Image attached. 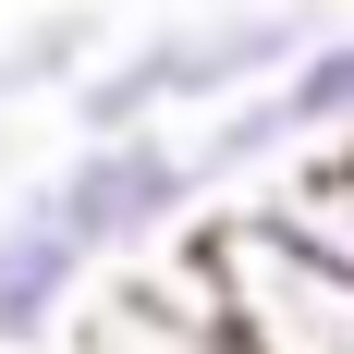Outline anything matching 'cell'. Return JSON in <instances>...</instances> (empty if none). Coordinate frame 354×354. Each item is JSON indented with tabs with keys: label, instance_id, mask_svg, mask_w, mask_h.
Returning <instances> with one entry per match:
<instances>
[{
	"label": "cell",
	"instance_id": "cell-2",
	"mask_svg": "<svg viewBox=\"0 0 354 354\" xmlns=\"http://www.w3.org/2000/svg\"><path fill=\"white\" fill-rule=\"evenodd\" d=\"M49 196H62V220L86 232L98 269L171 257L183 232H196V208H208V183H196V159H183V122H147V135H110V147L49 159Z\"/></svg>",
	"mask_w": 354,
	"mask_h": 354
},
{
	"label": "cell",
	"instance_id": "cell-3",
	"mask_svg": "<svg viewBox=\"0 0 354 354\" xmlns=\"http://www.w3.org/2000/svg\"><path fill=\"white\" fill-rule=\"evenodd\" d=\"M318 37H330L318 0H196V12H171V25H135V49H147V73H159L171 122H196V110H220V98L281 86Z\"/></svg>",
	"mask_w": 354,
	"mask_h": 354
},
{
	"label": "cell",
	"instance_id": "cell-1",
	"mask_svg": "<svg viewBox=\"0 0 354 354\" xmlns=\"http://www.w3.org/2000/svg\"><path fill=\"white\" fill-rule=\"evenodd\" d=\"M183 257H196V281L220 293V330L245 354H354V269L318 257V245H293L257 196L196 208Z\"/></svg>",
	"mask_w": 354,
	"mask_h": 354
},
{
	"label": "cell",
	"instance_id": "cell-5",
	"mask_svg": "<svg viewBox=\"0 0 354 354\" xmlns=\"http://www.w3.org/2000/svg\"><path fill=\"white\" fill-rule=\"evenodd\" d=\"M73 354H245L220 330V293L196 281V257H147L122 269L110 293H86V318H73Z\"/></svg>",
	"mask_w": 354,
	"mask_h": 354
},
{
	"label": "cell",
	"instance_id": "cell-6",
	"mask_svg": "<svg viewBox=\"0 0 354 354\" xmlns=\"http://www.w3.org/2000/svg\"><path fill=\"white\" fill-rule=\"evenodd\" d=\"M293 110H281V86H257V98H220V110H196L183 122V159H196V183H208V208L220 196H257V183L293 159Z\"/></svg>",
	"mask_w": 354,
	"mask_h": 354
},
{
	"label": "cell",
	"instance_id": "cell-9",
	"mask_svg": "<svg viewBox=\"0 0 354 354\" xmlns=\"http://www.w3.org/2000/svg\"><path fill=\"white\" fill-rule=\"evenodd\" d=\"M281 110H293V135H306V147L354 135V25H342V12H330V37L281 73Z\"/></svg>",
	"mask_w": 354,
	"mask_h": 354
},
{
	"label": "cell",
	"instance_id": "cell-10",
	"mask_svg": "<svg viewBox=\"0 0 354 354\" xmlns=\"http://www.w3.org/2000/svg\"><path fill=\"white\" fill-rule=\"evenodd\" d=\"M183 12H196V0H183Z\"/></svg>",
	"mask_w": 354,
	"mask_h": 354
},
{
	"label": "cell",
	"instance_id": "cell-4",
	"mask_svg": "<svg viewBox=\"0 0 354 354\" xmlns=\"http://www.w3.org/2000/svg\"><path fill=\"white\" fill-rule=\"evenodd\" d=\"M86 293H98V257H86V232L62 220L49 171L12 183V208H0V354H49V342H73Z\"/></svg>",
	"mask_w": 354,
	"mask_h": 354
},
{
	"label": "cell",
	"instance_id": "cell-8",
	"mask_svg": "<svg viewBox=\"0 0 354 354\" xmlns=\"http://www.w3.org/2000/svg\"><path fill=\"white\" fill-rule=\"evenodd\" d=\"M110 37H98V12H37V25H12L0 37V110H25V98H73V73L98 62Z\"/></svg>",
	"mask_w": 354,
	"mask_h": 354
},
{
	"label": "cell",
	"instance_id": "cell-7",
	"mask_svg": "<svg viewBox=\"0 0 354 354\" xmlns=\"http://www.w3.org/2000/svg\"><path fill=\"white\" fill-rule=\"evenodd\" d=\"M257 208L281 220L293 245H318V257H342V269H354V135H330V147H293L281 171L257 183Z\"/></svg>",
	"mask_w": 354,
	"mask_h": 354
}]
</instances>
